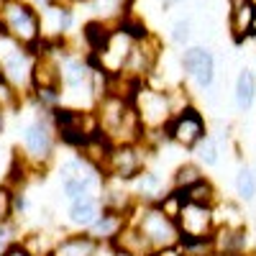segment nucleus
<instances>
[{
	"label": "nucleus",
	"mask_w": 256,
	"mask_h": 256,
	"mask_svg": "<svg viewBox=\"0 0 256 256\" xmlns=\"http://www.w3.org/2000/svg\"><path fill=\"white\" fill-rule=\"evenodd\" d=\"M113 256H136V254H131V251H126V248H118V246H113Z\"/></svg>",
	"instance_id": "nucleus-30"
},
{
	"label": "nucleus",
	"mask_w": 256,
	"mask_h": 256,
	"mask_svg": "<svg viewBox=\"0 0 256 256\" xmlns=\"http://www.w3.org/2000/svg\"><path fill=\"white\" fill-rule=\"evenodd\" d=\"M128 220H131L128 216H120V212H113V210H105L88 233L100 246H113L118 241V236L123 233V228L128 226Z\"/></svg>",
	"instance_id": "nucleus-18"
},
{
	"label": "nucleus",
	"mask_w": 256,
	"mask_h": 256,
	"mask_svg": "<svg viewBox=\"0 0 256 256\" xmlns=\"http://www.w3.org/2000/svg\"><path fill=\"white\" fill-rule=\"evenodd\" d=\"M113 246L126 248V251H131V254H136V256H152V254H156V251L152 248V244L144 238V233H141L131 220H128V226L123 228V233L118 236V241H116Z\"/></svg>",
	"instance_id": "nucleus-20"
},
{
	"label": "nucleus",
	"mask_w": 256,
	"mask_h": 256,
	"mask_svg": "<svg viewBox=\"0 0 256 256\" xmlns=\"http://www.w3.org/2000/svg\"><path fill=\"white\" fill-rule=\"evenodd\" d=\"M192 159H195L202 169H212V166H218L220 164V144H218V138L216 136H205L195 148H192Z\"/></svg>",
	"instance_id": "nucleus-22"
},
{
	"label": "nucleus",
	"mask_w": 256,
	"mask_h": 256,
	"mask_svg": "<svg viewBox=\"0 0 256 256\" xmlns=\"http://www.w3.org/2000/svg\"><path fill=\"white\" fill-rule=\"evenodd\" d=\"M128 187H131L136 202H141V205H156L166 195V192L172 190L169 180H164L156 169H152V166H148L144 174H138Z\"/></svg>",
	"instance_id": "nucleus-14"
},
{
	"label": "nucleus",
	"mask_w": 256,
	"mask_h": 256,
	"mask_svg": "<svg viewBox=\"0 0 256 256\" xmlns=\"http://www.w3.org/2000/svg\"><path fill=\"white\" fill-rule=\"evenodd\" d=\"M100 200H102L105 210L120 212V216H128V218H131L134 208L138 205L136 198H134V192H131V187L123 184V182H116V180H105L102 192H100Z\"/></svg>",
	"instance_id": "nucleus-15"
},
{
	"label": "nucleus",
	"mask_w": 256,
	"mask_h": 256,
	"mask_svg": "<svg viewBox=\"0 0 256 256\" xmlns=\"http://www.w3.org/2000/svg\"><path fill=\"white\" fill-rule=\"evenodd\" d=\"M100 244L88 230H70L56 241L52 256H98Z\"/></svg>",
	"instance_id": "nucleus-16"
},
{
	"label": "nucleus",
	"mask_w": 256,
	"mask_h": 256,
	"mask_svg": "<svg viewBox=\"0 0 256 256\" xmlns=\"http://www.w3.org/2000/svg\"><path fill=\"white\" fill-rule=\"evenodd\" d=\"M0 256H34V254H31V251H28V248H26L24 244L18 241V244H13V246H10L8 251H3Z\"/></svg>",
	"instance_id": "nucleus-27"
},
{
	"label": "nucleus",
	"mask_w": 256,
	"mask_h": 256,
	"mask_svg": "<svg viewBox=\"0 0 256 256\" xmlns=\"http://www.w3.org/2000/svg\"><path fill=\"white\" fill-rule=\"evenodd\" d=\"M228 34L233 38V44H246L256 34L254 0H228Z\"/></svg>",
	"instance_id": "nucleus-11"
},
{
	"label": "nucleus",
	"mask_w": 256,
	"mask_h": 256,
	"mask_svg": "<svg viewBox=\"0 0 256 256\" xmlns=\"http://www.w3.org/2000/svg\"><path fill=\"white\" fill-rule=\"evenodd\" d=\"M6 126H8V110L3 108V105H0V136L6 134Z\"/></svg>",
	"instance_id": "nucleus-28"
},
{
	"label": "nucleus",
	"mask_w": 256,
	"mask_h": 256,
	"mask_svg": "<svg viewBox=\"0 0 256 256\" xmlns=\"http://www.w3.org/2000/svg\"><path fill=\"white\" fill-rule=\"evenodd\" d=\"M56 128H54V110L34 108V118L20 131V146L16 148L18 156H24L26 164L38 177L54 164L56 159Z\"/></svg>",
	"instance_id": "nucleus-1"
},
{
	"label": "nucleus",
	"mask_w": 256,
	"mask_h": 256,
	"mask_svg": "<svg viewBox=\"0 0 256 256\" xmlns=\"http://www.w3.org/2000/svg\"><path fill=\"white\" fill-rule=\"evenodd\" d=\"M54 128H56V138L64 146L74 148V152H80L95 134H100L95 110L70 108V105H62V108L54 110Z\"/></svg>",
	"instance_id": "nucleus-7"
},
{
	"label": "nucleus",
	"mask_w": 256,
	"mask_h": 256,
	"mask_svg": "<svg viewBox=\"0 0 256 256\" xmlns=\"http://www.w3.org/2000/svg\"><path fill=\"white\" fill-rule=\"evenodd\" d=\"M254 241H256V238H254Z\"/></svg>",
	"instance_id": "nucleus-35"
},
{
	"label": "nucleus",
	"mask_w": 256,
	"mask_h": 256,
	"mask_svg": "<svg viewBox=\"0 0 256 256\" xmlns=\"http://www.w3.org/2000/svg\"><path fill=\"white\" fill-rule=\"evenodd\" d=\"M212 248L228 256H248L251 254L248 226H218L212 233Z\"/></svg>",
	"instance_id": "nucleus-12"
},
{
	"label": "nucleus",
	"mask_w": 256,
	"mask_h": 256,
	"mask_svg": "<svg viewBox=\"0 0 256 256\" xmlns=\"http://www.w3.org/2000/svg\"><path fill=\"white\" fill-rule=\"evenodd\" d=\"M36 3H41V6H46V8H52V6H62L64 0H36Z\"/></svg>",
	"instance_id": "nucleus-29"
},
{
	"label": "nucleus",
	"mask_w": 256,
	"mask_h": 256,
	"mask_svg": "<svg viewBox=\"0 0 256 256\" xmlns=\"http://www.w3.org/2000/svg\"><path fill=\"white\" fill-rule=\"evenodd\" d=\"M152 148L144 141H131V144H113L108 162L102 166L105 180H116L123 184H131L138 174L148 169V159H152Z\"/></svg>",
	"instance_id": "nucleus-5"
},
{
	"label": "nucleus",
	"mask_w": 256,
	"mask_h": 256,
	"mask_svg": "<svg viewBox=\"0 0 256 256\" xmlns=\"http://www.w3.org/2000/svg\"><path fill=\"white\" fill-rule=\"evenodd\" d=\"M205 136H210V126L198 105H187L177 110L172 123L166 126V141L182 152H192Z\"/></svg>",
	"instance_id": "nucleus-8"
},
{
	"label": "nucleus",
	"mask_w": 256,
	"mask_h": 256,
	"mask_svg": "<svg viewBox=\"0 0 256 256\" xmlns=\"http://www.w3.org/2000/svg\"><path fill=\"white\" fill-rule=\"evenodd\" d=\"M208 256H228V254H220V251H210Z\"/></svg>",
	"instance_id": "nucleus-33"
},
{
	"label": "nucleus",
	"mask_w": 256,
	"mask_h": 256,
	"mask_svg": "<svg viewBox=\"0 0 256 256\" xmlns=\"http://www.w3.org/2000/svg\"><path fill=\"white\" fill-rule=\"evenodd\" d=\"M233 105L241 116H248L256 105V72L251 67H241L233 80Z\"/></svg>",
	"instance_id": "nucleus-17"
},
{
	"label": "nucleus",
	"mask_w": 256,
	"mask_h": 256,
	"mask_svg": "<svg viewBox=\"0 0 256 256\" xmlns=\"http://www.w3.org/2000/svg\"><path fill=\"white\" fill-rule=\"evenodd\" d=\"M102 184H105L102 172H98L80 154L59 164V190H62V198L67 202L88 198V195H100Z\"/></svg>",
	"instance_id": "nucleus-6"
},
{
	"label": "nucleus",
	"mask_w": 256,
	"mask_h": 256,
	"mask_svg": "<svg viewBox=\"0 0 256 256\" xmlns=\"http://www.w3.org/2000/svg\"><path fill=\"white\" fill-rule=\"evenodd\" d=\"M177 228L182 244H192V241H210L212 233L218 228V218H216V208L210 205H195V202H184L180 216H177Z\"/></svg>",
	"instance_id": "nucleus-9"
},
{
	"label": "nucleus",
	"mask_w": 256,
	"mask_h": 256,
	"mask_svg": "<svg viewBox=\"0 0 256 256\" xmlns=\"http://www.w3.org/2000/svg\"><path fill=\"white\" fill-rule=\"evenodd\" d=\"M18 228H20V226H18L16 220H0V254L8 251L13 244H18V241H20Z\"/></svg>",
	"instance_id": "nucleus-26"
},
{
	"label": "nucleus",
	"mask_w": 256,
	"mask_h": 256,
	"mask_svg": "<svg viewBox=\"0 0 256 256\" xmlns=\"http://www.w3.org/2000/svg\"><path fill=\"white\" fill-rule=\"evenodd\" d=\"M0 3H3V0H0Z\"/></svg>",
	"instance_id": "nucleus-34"
},
{
	"label": "nucleus",
	"mask_w": 256,
	"mask_h": 256,
	"mask_svg": "<svg viewBox=\"0 0 256 256\" xmlns=\"http://www.w3.org/2000/svg\"><path fill=\"white\" fill-rule=\"evenodd\" d=\"M164 3V8H172V6H177V3H182V0H162Z\"/></svg>",
	"instance_id": "nucleus-31"
},
{
	"label": "nucleus",
	"mask_w": 256,
	"mask_h": 256,
	"mask_svg": "<svg viewBox=\"0 0 256 256\" xmlns=\"http://www.w3.org/2000/svg\"><path fill=\"white\" fill-rule=\"evenodd\" d=\"M233 192H236V200L248 205L256 200V169L248 164H241L236 177H233Z\"/></svg>",
	"instance_id": "nucleus-21"
},
{
	"label": "nucleus",
	"mask_w": 256,
	"mask_h": 256,
	"mask_svg": "<svg viewBox=\"0 0 256 256\" xmlns=\"http://www.w3.org/2000/svg\"><path fill=\"white\" fill-rule=\"evenodd\" d=\"M131 108L146 134H162L166 131V126L172 123L177 105H174V95L166 88H154L152 82H138L131 90Z\"/></svg>",
	"instance_id": "nucleus-3"
},
{
	"label": "nucleus",
	"mask_w": 256,
	"mask_h": 256,
	"mask_svg": "<svg viewBox=\"0 0 256 256\" xmlns=\"http://www.w3.org/2000/svg\"><path fill=\"white\" fill-rule=\"evenodd\" d=\"M131 223L144 233V238L152 244L154 251H169L182 244L177 220L159 208V205H136L131 212Z\"/></svg>",
	"instance_id": "nucleus-4"
},
{
	"label": "nucleus",
	"mask_w": 256,
	"mask_h": 256,
	"mask_svg": "<svg viewBox=\"0 0 256 256\" xmlns=\"http://www.w3.org/2000/svg\"><path fill=\"white\" fill-rule=\"evenodd\" d=\"M205 169L195 162V159H187V162H180L174 169H172V174H169V184H172V190H190L192 184H198L200 180H205Z\"/></svg>",
	"instance_id": "nucleus-19"
},
{
	"label": "nucleus",
	"mask_w": 256,
	"mask_h": 256,
	"mask_svg": "<svg viewBox=\"0 0 256 256\" xmlns=\"http://www.w3.org/2000/svg\"><path fill=\"white\" fill-rule=\"evenodd\" d=\"M184 200L187 202H195V205H210V208H216V202L220 200V192H218L216 182H212L210 177H205L198 184H192L190 190H184Z\"/></svg>",
	"instance_id": "nucleus-23"
},
{
	"label": "nucleus",
	"mask_w": 256,
	"mask_h": 256,
	"mask_svg": "<svg viewBox=\"0 0 256 256\" xmlns=\"http://www.w3.org/2000/svg\"><path fill=\"white\" fill-rule=\"evenodd\" d=\"M105 212L100 195H88L67 202V226L72 230H90L95 226V220Z\"/></svg>",
	"instance_id": "nucleus-13"
},
{
	"label": "nucleus",
	"mask_w": 256,
	"mask_h": 256,
	"mask_svg": "<svg viewBox=\"0 0 256 256\" xmlns=\"http://www.w3.org/2000/svg\"><path fill=\"white\" fill-rule=\"evenodd\" d=\"M0 38H10L13 44L36 54L41 41L46 38L38 10L26 0H3L0 3Z\"/></svg>",
	"instance_id": "nucleus-2"
},
{
	"label": "nucleus",
	"mask_w": 256,
	"mask_h": 256,
	"mask_svg": "<svg viewBox=\"0 0 256 256\" xmlns=\"http://www.w3.org/2000/svg\"><path fill=\"white\" fill-rule=\"evenodd\" d=\"M169 38H172L174 46H187L192 38V20L190 18H180L172 24V31H169Z\"/></svg>",
	"instance_id": "nucleus-25"
},
{
	"label": "nucleus",
	"mask_w": 256,
	"mask_h": 256,
	"mask_svg": "<svg viewBox=\"0 0 256 256\" xmlns=\"http://www.w3.org/2000/svg\"><path fill=\"white\" fill-rule=\"evenodd\" d=\"M180 70L200 92H210L216 88V54L208 46H187L180 59Z\"/></svg>",
	"instance_id": "nucleus-10"
},
{
	"label": "nucleus",
	"mask_w": 256,
	"mask_h": 256,
	"mask_svg": "<svg viewBox=\"0 0 256 256\" xmlns=\"http://www.w3.org/2000/svg\"><path fill=\"white\" fill-rule=\"evenodd\" d=\"M6 80V70H3V62H0V82Z\"/></svg>",
	"instance_id": "nucleus-32"
},
{
	"label": "nucleus",
	"mask_w": 256,
	"mask_h": 256,
	"mask_svg": "<svg viewBox=\"0 0 256 256\" xmlns=\"http://www.w3.org/2000/svg\"><path fill=\"white\" fill-rule=\"evenodd\" d=\"M216 218L218 226H248L246 216H244V202L238 200H218L216 202Z\"/></svg>",
	"instance_id": "nucleus-24"
}]
</instances>
